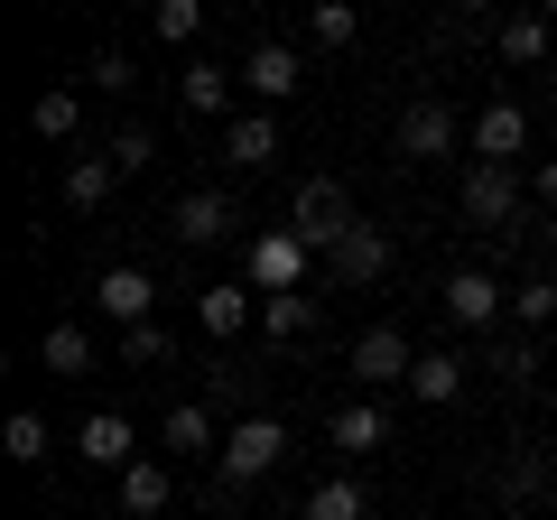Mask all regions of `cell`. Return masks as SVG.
Listing matches in <instances>:
<instances>
[{
  "mask_svg": "<svg viewBox=\"0 0 557 520\" xmlns=\"http://www.w3.org/2000/svg\"><path fill=\"white\" fill-rule=\"evenodd\" d=\"M354 223H362V214H354V196H344L335 177H307L298 196H288V233H298V242H307V251H317V260L335 251V242L354 233Z\"/></svg>",
  "mask_w": 557,
  "mask_h": 520,
  "instance_id": "cell-1",
  "label": "cell"
},
{
  "mask_svg": "<svg viewBox=\"0 0 557 520\" xmlns=\"http://www.w3.org/2000/svg\"><path fill=\"white\" fill-rule=\"evenodd\" d=\"M278 456H288V428L278 419H242V428H223V493H251L260 474H278Z\"/></svg>",
  "mask_w": 557,
  "mask_h": 520,
  "instance_id": "cell-2",
  "label": "cell"
},
{
  "mask_svg": "<svg viewBox=\"0 0 557 520\" xmlns=\"http://www.w3.org/2000/svg\"><path fill=\"white\" fill-rule=\"evenodd\" d=\"M307 270H317V251H307L288 223H270V233L251 242V288H260V298H298Z\"/></svg>",
  "mask_w": 557,
  "mask_h": 520,
  "instance_id": "cell-3",
  "label": "cell"
},
{
  "mask_svg": "<svg viewBox=\"0 0 557 520\" xmlns=\"http://www.w3.org/2000/svg\"><path fill=\"white\" fill-rule=\"evenodd\" d=\"M456 205H465V223H483V233H502V242L520 233V177L511 168H465Z\"/></svg>",
  "mask_w": 557,
  "mask_h": 520,
  "instance_id": "cell-4",
  "label": "cell"
},
{
  "mask_svg": "<svg viewBox=\"0 0 557 520\" xmlns=\"http://www.w3.org/2000/svg\"><path fill=\"white\" fill-rule=\"evenodd\" d=\"M298 84H307V65H298V47H288V38H260L251 57H242V94H251L260 112H270V102H288Z\"/></svg>",
  "mask_w": 557,
  "mask_h": 520,
  "instance_id": "cell-5",
  "label": "cell"
},
{
  "mask_svg": "<svg viewBox=\"0 0 557 520\" xmlns=\"http://www.w3.org/2000/svg\"><path fill=\"white\" fill-rule=\"evenodd\" d=\"M437 307L465 325V335H502V307H511V298H502V280H493V270H456Z\"/></svg>",
  "mask_w": 557,
  "mask_h": 520,
  "instance_id": "cell-6",
  "label": "cell"
},
{
  "mask_svg": "<svg viewBox=\"0 0 557 520\" xmlns=\"http://www.w3.org/2000/svg\"><path fill=\"white\" fill-rule=\"evenodd\" d=\"M94 307L131 335V325H149V307H159V280H149L139 260H121V270H102V280H94Z\"/></svg>",
  "mask_w": 557,
  "mask_h": 520,
  "instance_id": "cell-7",
  "label": "cell"
},
{
  "mask_svg": "<svg viewBox=\"0 0 557 520\" xmlns=\"http://www.w3.org/2000/svg\"><path fill=\"white\" fill-rule=\"evenodd\" d=\"M409 335L399 325H372V335H354V391H391V381H409Z\"/></svg>",
  "mask_w": 557,
  "mask_h": 520,
  "instance_id": "cell-8",
  "label": "cell"
},
{
  "mask_svg": "<svg viewBox=\"0 0 557 520\" xmlns=\"http://www.w3.org/2000/svg\"><path fill=\"white\" fill-rule=\"evenodd\" d=\"M530 149V112L520 102H483L474 112V168H511Z\"/></svg>",
  "mask_w": 557,
  "mask_h": 520,
  "instance_id": "cell-9",
  "label": "cell"
},
{
  "mask_svg": "<svg viewBox=\"0 0 557 520\" xmlns=\"http://www.w3.org/2000/svg\"><path fill=\"white\" fill-rule=\"evenodd\" d=\"M325 270H335L344 288H372L381 270H391V233H381V223H354V233H344L335 251H325Z\"/></svg>",
  "mask_w": 557,
  "mask_h": 520,
  "instance_id": "cell-10",
  "label": "cell"
},
{
  "mask_svg": "<svg viewBox=\"0 0 557 520\" xmlns=\"http://www.w3.org/2000/svg\"><path fill=\"white\" fill-rule=\"evenodd\" d=\"M168 233L186 242V251H205V242L233 233V196L223 186H196V196H177V214H168Z\"/></svg>",
  "mask_w": 557,
  "mask_h": 520,
  "instance_id": "cell-11",
  "label": "cell"
},
{
  "mask_svg": "<svg viewBox=\"0 0 557 520\" xmlns=\"http://www.w3.org/2000/svg\"><path fill=\"white\" fill-rule=\"evenodd\" d=\"M131 446H139V437H131V419H121V409H94V419L75 428V456L102 465V474H131V465H139Z\"/></svg>",
  "mask_w": 557,
  "mask_h": 520,
  "instance_id": "cell-12",
  "label": "cell"
},
{
  "mask_svg": "<svg viewBox=\"0 0 557 520\" xmlns=\"http://www.w3.org/2000/svg\"><path fill=\"white\" fill-rule=\"evenodd\" d=\"M465 372H474L465 354H446V344H428V354L409 362V400H418V409H446V400H465Z\"/></svg>",
  "mask_w": 557,
  "mask_h": 520,
  "instance_id": "cell-13",
  "label": "cell"
},
{
  "mask_svg": "<svg viewBox=\"0 0 557 520\" xmlns=\"http://www.w3.org/2000/svg\"><path fill=\"white\" fill-rule=\"evenodd\" d=\"M112 493H121V520H159L168 502H177V474H168L159 456H139L131 474H112Z\"/></svg>",
  "mask_w": 557,
  "mask_h": 520,
  "instance_id": "cell-14",
  "label": "cell"
},
{
  "mask_svg": "<svg viewBox=\"0 0 557 520\" xmlns=\"http://www.w3.org/2000/svg\"><path fill=\"white\" fill-rule=\"evenodd\" d=\"M446 149H456V112H446L437 94L409 102V112H399V159H446Z\"/></svg>",
  "mask_w": 557,
  "mask_h": 520,
  "instance_id": "cell-15",
  "label": "cell"
},
{
  "mask_svg": "<svg viewBox=\"0 0 557 520\" xmlns=\"http://www.w3.org/2000/svg\"><path fill=\"white\" fill-rule=\"evenodd\" d=\"M196 317H205V335H242V325H260V288L251 280H223V288L196 298Z\"/></svg>",
  "mask_w": 557,
  "mask_h": 520,
  "instance_id": "cell-16",
  "label": "cell"
},
{
  "mask_svg": "<svg viewBox=\"0 0 557 520\" xmlns=\"http://www.w3.org/2000/svg\"><path fill=\"white\" fill-rule=\"evenodd\" d=\"M177 102H186L196 121H223V112H233V75H223L214 57H196V65L177 75Z\"/></svg>",
  "mask_w": 557,
  "mask_h": 520,
  "instance_id": "cell-17",
  "label": "cell"
},
{
  "mask_svg": "<svg viewBox=\"0 0 557 520\" xmlns=\"http://www.w3.org/2000/svg\"><path fill=\"white\" fill-rule=\"evenodd\" d=\"M159 437L177 446V456H223V428H214V409H205V400H177Z\"/></svg>",
  "mask_w": 557,
  "mask_h": 520,
  "instance_id": "cell-18",
  "label": "cell"
},
{
  "mask_svg": "<svg viewBox=\"0 0 557 520\" xmlns=\"http://www.w3.org/2000/svg\"><path fill=\"white\" fill-rule=\"evenodd\" d=\"M223 159H233V168H270L278 159V121L270 112H242L233 131H223Z\"/></svg>",
  "mask_w": 557,
  "mask_h": 520,
  "instance_id": "cell-19",
  "label": "cell"
},
{
  "mask_svg": "<svg viewBox=\"0 0 557 520\" xmlns=\"http://www.w3.org/2000/svg\"><path fill=\"white\" fill-rule=\"evenodd\" d=\"M38 362H47L57 381H84V372H94V335L57 317V325H47V344H38Z\"/></svg>",
  "mask_w": 557,
  "mask_h": 520,
  "instance_id": "cell-20",
  "label": "cell"
},
{
  "mask_svg": "<svg viewBox=\"0 0 557 520\" xmlns=\"http://www.w3.org/2000/svg\"><path fill=\"white\" fill-rule=\"evenodd\" d=\"M493 47H502L511 65H539V57L557 47V28L539 20V10H520V20H493Z\"/></svg>",
  "mask_w": 557,
  "mask_h": 520,
  "instance_id": "cell-21",
  "label": "cell"
},
{
  "mask_svg": "<svg viewBox=\"0 0 557 520\" xmlns=\"http://www.w3.org/2000/svg\"><path fill=\"white\" fill-rule=\"evenodd\" d=\"M325 437H335L344 456H372V446L391 437V419H381L372 400H344V409H335V428H325Z\"/></svg>",
  "mask_w": 557,
  "mask_h": 520,
  "instance_id": "cell-22",
  "label": "cell"
},
{
  "mask_svg": "<svg viewBox=\"0 0 557 520\" xmlns=\"http://www.w3.org/2000/svg\"><path fill=\"white\" fill-rule=\"evenodd\" d=\"M307 520H372V493H362L354 474H325L317 493H307Z\"/></svg>",
  "mask_w": 557,
  "mask_h": 520,
  "instance_id": "cell-23",
  "label": "cell"
},
{
  "mask_svg": "<svg viewBox=\"0 0 557 520\" xmlns=\"http://www.w3.org/2000/svg\"><path fill=\"white\" fill-rule=\"evenodd\" d=\"M47 446H57V437H47L38 409H10V428H0V456H10V465H47Z\"/></svg>",
  "mask_w": 557,
  "mask_h": 520,
  "instance_id": "cell-24",
  "label": "cell"
},
{
  "mask_svg": "<svg viewBox=\"0 0 557 520\" xmlns=\"http://www.w3.org/2000/svg\"><path fill=\"white\" fill-rule=\"evenodd\" d=\"M307 325H317V298H307V288H298V298H260V335H270V344H298Z\"/></svg>",
  "mask_w": 557,
  "mask_h": 520,
  "instance_id": "cell-25",
  "label": "cell"
},
{
  "mask_svg": "<svg viewBox=\"0 0 557 520\" xmlns=\"http://www.w3.org/2000/svg\"><path fill=\"white\" fill-rule=\"evenodd\" d=\"M112 177H121L112 159H75V168H65V205H75V214H94V205L112 196Z\"/></svg>",
  "mask_w": 557,
  "mask_h": 520,
  "instance_id": "cell-26",
  "label": "cell"
},
{
  "mask_svg": "<svg viewBox=\"0 0 557 520\" xmlns=\"http://www.w3.org/2000/svg\"><path fill=\"white\" fill-rule=\"evenodd\" d=\"M307 38H317V47H354V38H362L354 0H317V10H307Z\"/></svg>",
  "mask_w": 557,
  "mask_h": 520,
  "instance_id": "cell-27",
  "label": "cell"
},
{
  "mask_svg": "<svg viewBox=\"0 0 557 520\" xmlns=\"http://www.w3.org/2000/svg\"><path fill=\"white\" fill-rule=\"evenodd\" d=\"M149 28H159L168 47H196V38H205V0H159V10H149Z\"/></svg>",
  "mask_w": 557,
  "mask_h": 520,
  "instance_id": "cell-28",
  "label": "cell"
},
{
  "mask_svg": "<svg viewBox=\"0 0 557 520\" xmlns=\"http://www.w3.org/2000/svg\"><path fill=\"white\" fill-rule=\"evenodd\" d=\"M28 121H38V140H75V131H84V102L57 84V94H38V112H28Z\"/></svg>",
  "mask_w": 557,
  "mask_h": 520,
  "instance_id": "cell-29",
  "label": "cell"
},
{
  "mask_svg": "<svg viewBox=\"0 0 557 520\" xmlns=\"http://www.w3.org/2000/svg\"><path fill=\"white\" fill-rule=\"evenodd\" d=\"M548 317H557V280H520L511 288V325H520V335H539Z\"/></svg>",
  "mask_w": 557,
  "mask_h": 520,
  "instance_id": "cell-30",
  "label": "cell"
},
{
  "mask_svg": "<svg viewBox=\"0 0 557 520\" xmlns=\"http://www.w3.org/2000/svg\"><path fill=\"white\" fill-rule=\"evenodd\" d=\"M493 372H502V381H530V372H539V335H511V344L493 335Z\"/></svg>",
  "mask_w": 557,
  "mask_h": 520,
  "instance_id": "cell-31",
  "label": "cell"
},
{
  "mask_svg": "<svg viewBox=\"0 0 557 520\" xmlns=\"http://www.w3.org/2000/svg\"><path fill=\"white\" fill-rule=\"evenodd\" d=\"M539 483H548V465H539V456H511V465H502V502H530Z\"/></svg>",
  "mask_w": 557,
  "mask_h": 520,
  "instance_id": "cell-32",
  "label": "cell"
},
{
  "mask_svg": "<svg viewBox=\"0 0 557 520\" xmlns=\"http://www.w3.org/2000/svg\"><path fill=\"white\" fill-rule=\"evenodd\" d=\"M149 159H159V140H149V131H121V140H112V168H121V177H139Z\"/></svg>",
  "mask_w": 557,
  "mask_h": 520,
  "instance_id": "cell-33",
  "label": "cell"
},
{
  "mask_svg": "<svg viewBox=\"0 0 557 520\" xmlns=\"http://www.w3.org/2000/svg\"><path fill=\"white\" fill-rule=\"evenodd\" d=\"M121 362H168V335L159 325H131V335H121Z\"/></svg>",
  "mask_w": 557,
  "mask_h": 520,
  "instance_id": "cell-34",
  "label": "cell"
},
{
  "mask_svg": "<svg viewBox=\"0 0 557 520\" xmlns=\"http://www.w3.org/2000/svg\"><path fill=\"white\" fill-rule=\"evenodd\" d=\"M84 84H102V94H121V84H131V57H112V47H102V57L84 65Z\"/></svg>",
  "mask_w": 557,
  "mask_h": 520,
  "instance_id": "cell-35",
  "label": "cell"
},
{
  "mask_svg": "<svg viewBox=\"0 0 557 520\" xmlns=\"http://www.w3.org/2000/svg\"><path fill=\"white\" fill-rule=\"evenodd\" d=\"M539 196H548V214H557V159H539Z\"/></svg>",
  "mask_w": 557,
  "mask_h": 520,
  "instance_id": "cell-36",
  "label": "cell"
},
{
  "mask_svg": "<svg viewBox=\"0 0 557 520\" xmlns=\"http://www.w3.org/2000/svg\"><path fill=\"white\" fill-rule=\"evenodd\" d=\"M539 242H548V251H557V214H548V233H539Z\"/></svg>",
  "mask_w": 557,
  "mask_h": 520,
  "instance_id": "cell-37",
  "label": "cell"
},
{
  "mask_svg": "<svg viewBox=\"0 0 557 520\" xmlns=\"http://www.w3.org/2000/svg\"><path fill=\"white\" fill-rule=\"evenodd\" d=\"M520 520H548V511H520Z\"/></svg>",
  "mask_w": 557,
  "mask_h": 520,
  "instance_id": "cell-38",
  "label": "cell"
}]
</instances>
